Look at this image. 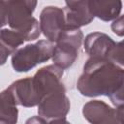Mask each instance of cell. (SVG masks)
<instances>
[{
  "label": "cell",
  "mask_w": 124,
  "mask_h": 124,
  "mask_svg": "<svg viewBox=\"0 0 124 124\" xmlns=\"http://www.w3.org/2000/svg\"><path fill=\"white\" fill-rule=\"evenodd\" d=\"M77 88L86 97L107 96L115 106L124 104V69L110 59L89 58Z\"/></svg>",
  "instance_id": "1"
},
{
  "label": "cell",
  "mask_w": 124,
  "mask_h": 124,
  "mask_svg": "<svg viewBox=\"0 0 124 124\" xmlns=\"http://www.w3.org/2000/svg\"><path fill=\"white\" fill-rule=\"evenodd\" d=\"M37 6L33 0H8L0 2L1 24H8L13 30L19 32L25 41H33L40 37L41 26L32 16Z\"/></svg>",
  "instance_id": "2"
},
{
  "label": "cell",
  "mask_w": 124,
  "mask_h": 124,
  "mask_svg": "<svg viewBox=\"0 0 124 124\" xmlns=\"http://www.w3.org/2000/svg\"><path fill=\"white\" fill-rule=\"evenodd\" d=\"M54 48V43L48 40H40L35 44L26 45L14 52L12 66L18 73L28 72L38 64L52 58Z\"/></svg>",
  "instance_id": "3"
},
{
  "label": "cell",
  "mask_w": 124,
  "mask_h": 124,
  "mask_svg": "<svg viewBox=\"0 0 124 124\" xmlns=\"http://www.w3.org/2000/svg\"><path fill=\"white\" fill-rule=\"evenodd\" d=\"M82 39L83 34L80 29L64 30L55 42V48L52 56L54 65L63 70L71 67L78 57Z\"/></svg>",
  "instance_id": "4"
},
{
  "label": "cell",
  "mask_w": 124,
  "mask_h": 124,
  "mask_svg": "<svg viewBox=\"0 0 124 124\" xmlns=\"http://www.w3.org/2000/svg\"><path fill=\"white\" fill-rule=\"evenodd\" d=\"M63 69L56 65H47L36 72L33 77L34 86L42 100L55 92H66L62 82Z\"/></svg>",
  "instance_id": "5"
},
{
  "label": "cell",
  "mask_w": 124,
  "mask_h": 124,
  "mask_svg": "<svg viewBox=\"0 0 124 124\" xmlns=\"http://www.w3.org/2000/svg\"><path fill=\"white\" fill-rule=\"evenodd\" d=\"M40 26L45 37L55 43L66 30L64 10L55 6L45 7L40 15Z\"/></svg>",
  "instance_id": "6"
},
{
  "label": "cell",
  "mask_w": 124,
  "mask_h": 124,
  "mask_svg": "<svg viewBox=\"0 0 124 124\" xmlns=\"http://www.w3.org/2000/svg\"><path fill=\"white\" fill-rule=\"evenodd\" d=\"M70 101L65 92L46 96L38 105V113L44 118H64L70 110Z\"/></svg>",
  "instance_id": "7"
},
{
  "label": "cell",
  "mask_w": 124,
  "mask_h": 124,
  "mask_svg": "<svg viewBox=\"0 0 124 124\" xmlns=\"http://www.w3.org/2000/svg\"><path fill=\"white\" fill-rule=\"evenodd\" d=\"M84 118L91 124H121L114 108L100 100H92L82 108Z\"/></svg>",
  "instance_id": "8"
},
{
  "label": "cell",
  "mask_w": 124,
  "mask_h": 124,
  "mask_svg": "<svg viewBox=\"0 0 124 124\" xmlns=\"http://www.w3.org/2000/svg\"><path fill=\"white\" fill-rule=\"evenodd\" d=\"M8 89L12 93L16 105L31 108L38 106L42 101V98L34 86L33 78L28 77L18 79L13 82Z\"/></svg>",
  "instance_id": "9"
},
{
  "label": "cell",
  "mask_w": 124,
  "mask_h": 124,
  "mask_svg": "<svg viewBox=\"0 0 124 124\" xmlns=\"http://www.w3.org/2000/svg\"><path fill=\"white\" fill-rule=\"evenodd\" d=\"M64 9L66 29H79L89 24L94 16L88 7V1H66Z\"/></svg>",
  "instance_id": "10"
},
{
  "label": "cell",
  "mask_w": 124,
  "mask_h": 124,
  "mask_svg": "<svg viewBox=\"0 0 124 124\" xmlns=\"http://www.w3.org/2000/svg\"><path fill=\"white\" fill-rule=\"evenodd\" d=\"M115 45L108 35L101 32L90 33L84 40V49L90 58L109 59Z\"/></svg>",
  "instance_id": "11"
},
{
  "label": "cell",
  "mask_w": 124,
  "mask_h": 124,
  "mask_svg": "<svg viewBox=\"0 0 124 124\" xmlns=\"http://www.w3.org/2000/svg\"><path fill=\"white\" fill-rule=\"evenodd\" d=\"M91 15L104 21L114 20L119 16L122 9L121 1H88Z\"/></svg>",
  "instance_id": "12"
},
{
  "label": "cell",
  "mask_w": 124,
  "mask_h": 124,
  "mask_svg": "<svg viewBox=\"0 0 124 124\" xmlns=\"http://www.w3.org/2000/svg\"><path fill=\"white\" fill-rule=\"evenodd\" d=\"M25 42L23 36L12 29L3 28L0 33V56H1V64H5L9 55L14 54L16 50H17L18 46H21Z\"/></svg>",
  "instance_id": "13"
},
{
  "label": "cell",
  "mask_w": 124,
  "mask_h": 124,
  "mask_svg": "<svg viewBox=\"0 0 124 124\" xmlns=\"http://www.w3.org/2000/svg\"><path fill=\"white\" fill-rule=\"evenodd\" d=\"M16 103L12 93L7 88L1 93V108H0V122H9L16 124L18 110Z\"/></svg>",
  "instance_id": "14"
},
{
  "label": "cell",
  "mask_w": 124,
  "mask_h": 124,
  "mask_svg": "<svg viewBox=\"0 0 124 124\" xmlns=\"http://www.w3.org/2000/svg\"><path fill=\"white\" fill-rule=\"evenodd\" d=\"M109 59L116 64L124 66V40L115 45Z\"/></svg>",
  "instance_id": "15"
},
{
  "label": "cell",
  "mask_w": 124,
  "mask_h": 124,
  "mask_svg": "<svg viewBox=\"0 0 124 124\" xmlns=\"http://www.w3.org/2000/svg\"><path fill=\"white\" fill-rule=\"evenodd\" d=\"M111 30L114 34L119 37L124 36V15L119 16L116 19H114L111 23Z\"/></svg>",
  "instance_id": "16"
},
{
  "label": "cell",
  "mask_w": 124,
  "mask_h": 124,
  "mask_svg": "<svg viewBox=\"0 0 124 124\" xmlns=\"http://www.w3.org/2000/svg\"><path fill=\"white\" fill-rule=\"evenodd\" d=\"M25 124H48V123H46V119L42 116H32L26 120Z\"/></svg>",
  "instance_id": "17"
},
{
  "label": "cell",
  "mask_w": 124,
  "mask_h": 124,
  "mask_svg": "<svg viewBox=\"0 0 124 124\" xmlns=\"http://www.w3.org/2000/svg\"><path fill=\"white\" fill-rule=\"evenodd\" d=\"M117 119L121 124H124V104H121L117 106V108L115 109Z\"/></svg>",
  "instance_id": "18"
},
{
  "label": "cell",
  "mask_w": 124,
  "mask_h": 124,
  "mask_svg": "<svg viewBox=\"0 0 124 124\" xmlns=\"http://www.w3.org/2000/svg\"><path fill=\"white\" fill-rule=\"evenodd\" d=\"M48 124H71V123L68 122L65 118H57V119H54V120L50 121Z\"/></svg>",
  "instance_id": "19"
},
{
  "label": "cell",
  "mask_w": 124,
  "mask_h": 124,
  "mask_svg": "<svg viewBox=\"0 0 124 124\" xmlns=\"http://www.w3.org/2000/svg\"><path fill=\"white\" fill-rule=\"evenodd\" d=\"M0 124H15V123H9V122H0Z\"/></svg>",
  "instance_id": "20"
}]
</instances>
